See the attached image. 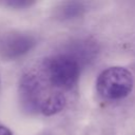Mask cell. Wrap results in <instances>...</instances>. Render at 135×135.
<instances>
[{"label":"cell","mask_w":135,"mask_h":135,"mask_svg":"<svg viewBox=\"0 0 135 135\" xmlns=\"http://www.w3.org/2000/svg\"><path fill=\"white\" fill-rule=\"evenodd\" d=\"M81 64L69 53L57 54L45 58L39 68V73L51 86L61 91H70L75 88Z\"/></svg>","instance_id":"cell-1"},{"label":"cell","mask_w":135,"mask_h":135,"mask_svg":"<svg viewBox=\"0 0 135 135\" xmlns=\"http://www.w3.org/2000/svg\"><path fill=\"white\" fill-rule=\"evenodd\" d=\"M133 75L123 66H110L97 77L96 90L102 97L111 100L127 97L133 89Z\"/></svg>","instance_id":"cell-2"},{"label":"cell","mask_w":135,"mask_h":135,"mask_svg":"<svg viewBox=\"0 0 135 135\" xmlns=\"http://www.w3.org/2000/svg\"><path fill=\"white\" fill-rule=\"evenodd\" d=\"M35 43L36 40L31 35L13 34L1 42L0 54L6 59H17L30 52Z\"/></svg>","instance_id":"cell-3"},{"label":"cell","mask_w":135,"mask_h":135,"mask_svg":"<svg viewBox=\"0 0 135 135\" xmlns=\"http://www.w3.org/2000/svg\"><path fill=\"white\" fill-rule=\"evenodd\" d=\"M66 104V98L63 93L56 91L51 92L40 103L38 112L45 116H52L59 113Z\"/></svg>","instance_id":"cell-4"},{"label":"cell","mask_w":135,"mask_h":135,"mask_svg":"<svg viewBox=\"0 0 135 135\" xmlns=\"http://www.w3.org/2000/svg\"><path fill=\"white\" fill-rule=\"evenodd\" d=\"M83 11V6L80 3H66L65 6L62 8V17L63 18H74L80 15Z\"/></svg>","instance_id":"cell-5"},{"label":"cell","mask_w":135,"mask_h":135,"mask_svg":"<svg viewBox=\"0 0 135 135\" xmlns=\"http://www.w3.org/2000/svg\"><path fill=\"white\" fill-rule=\"evenodd\" d=\"M8 4L13 5V6H18V7H23V6H27V5H31L32 2H28V1H20V0H17V1H9Z\"/></svg>","instance_id":"cell-6"},{"label":"cell","mask_w":135,"mask_h":135,"mask_svg":"<svg viewBox=\"0 0 135 135\" xmlns=\"http://www.w3.org/2000/svg\"><path fill=\"white\" fill-rule=\"evenodd\" d=\"M0 135H13V133L11 132L9 129H7L6 127L0 124Z\"/></svg>","instance_id":"cell-7"},{"label":"cell","mask_w":135,"mask_h":135,"mask_svg":"<svg viewBox=\"0 0 135 135\" xmlns=\"http://www.w3.org/2000/svg\"><path fill=\"white\" fill-rule=\"evenodd\" d=\"M0 82H1V77H0Z\"/></svg>","instance_id":"cell-8"}]
</instances>
